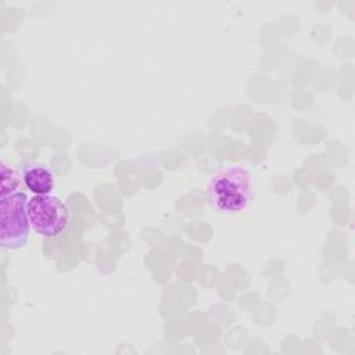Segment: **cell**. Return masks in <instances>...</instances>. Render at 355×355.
I'll use <instances>...</instances> for the list:
<instances>
[{
    "label": "cell",
    "mask_w": 355,
    "mask_h": 355,
    "mask_svg": "<svg viewBox=\"0 0 355 355\" xmlns=\"http://www.w3.org/2000/svg\"><path fill=\"white\" fill-rule=\"evenodd\" d=\"M252 197V176L241 165L220 171L209 184V198L214 207L225 214L245 209Z\"/></svg>",
    "instance_id": "obj_1"
},
{
    "label": "cell",
    "mask_w": 355,
    "mask_h": 355,
    "mask_svg": "<svg viewBox=\"0 0 355 355\" xmlns=\"http://www.w3.org/2000/svg\"><path fill=\"white\" fill-rule=\"evenodd\" d=\"M26 202L28 198L21 190L0 196V244L3 248L18 250L26 244L31 227Z\"/></svg>",
    "instance_id": "obj_2"
},
{
    "label": "cell",
    "mask_w": 355,
    "mask_h": 355,
    "mask_svg": "<svg viewBox=\"0 0 355 355\" xmlns=\"http://www.w3.org/2000/svg\"><path fill=\"white\" fill-rule=\"evenodd\" d=\"M26 214L31 227L42 237H57L68 223L67 205L54 194H35L28 198Z\"/></svg>",
    "instance_id": "obj_3"
},
{
    "label": "cell",
    "mask_w": 355,
    "mask_h": 355,
    "mask_svg": "<svg viewBox=\"0 0 355 355\" xmlns=\"http://www.w3.org/2000/svg\"><path fill=\"white\" fill-rule=\"evenodd\" d=\"M25 186L35 194H49L54 187V176L44 164H32L24 171Z\"/></svg>",
    "instance_id": "obj_4"
},
{
    "label": "cell",
    "mask_w": 355,
    "mask_h": 355,
    "mask_svg": "<svg viewBox=\"0 0 355 355\" xmlns=\"http://www.w3.org/2000/svg\"><path fill=\"white\" fill-rule=\"evenodd\" d=\"M1 187H0V196H8L11 193L19 191V173L7 164L1 162Z\"/></svg>",
    "instance_id": "obj_5"
}]
</instances>
